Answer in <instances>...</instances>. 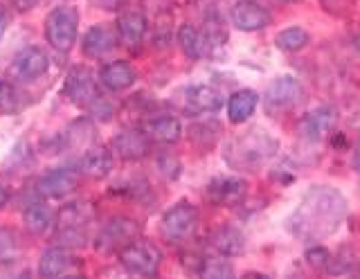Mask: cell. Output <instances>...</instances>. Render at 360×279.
Here are the masks:
<instances>
[{
	"label": "cell",
	"mask_w": 360,
	"mask_h": 279,
	"mask_svg": "<svg viewBox=\"0 0 360 279\" xmlns=\"http://www.w3.org/2000/svg\"><path fill=\"white\" fill-rule=\"evenodd\" d=\"M347 214V200L333 187H311L288 219L297 239H324L333 234Z\"/></svg>",
	"instance_id": "cell-1"
},
{
	"label": "cell",
	"mask_w": 360,
	"mask_h": 279,
	"mask_svg": "<svg viewBox=\"0 0 360 279\" xmlns=\"http://www.w3.org/2000/svg\"><path fill=\"white\" fill-rule=\"evenodd\" d=\"M277 140L264 129H250L236 136L225 147V162L239 171H257L277 153Z\"/></svg>",
	"instance_id": "cell-2"
},
{
	"label": "cell",
	"mask_w": 360,
	"mask_h": 279,
	"mask_svg": "<svg viewBox=\"0 0 360 279\" xmlns=\"http://www.w3.org/2000/svg\"><path fill=\"white\" fill-rule=\"evenodd\" d=\"M95 205L90 200H72L56 214V241L63 248H84L88 243V223L95 219Z\"/></svg>",
	"instance_id": "cell-3"
},
{
	"label": "cell",
	"mask_w": 360,
	"mask_h": 279,
	"mask_svg": "<svg viewBox=\"0 0 360 279\" xmlns=\"http://www.w3.org/2000/svg\"><path fill=\"white\" fill-rule=\"evenodd\" d=\"M79 32V14L75 7H56L45 18V39L56 52H70L77 43Z\"/></svg>",
	"instance_id": "cell-4"
},
{
	"label": "cell",
	"mask_w": 360,
	"mask_h": 279,
	"mask_svg": "<svg viewBox=\"0 0 360 279\" xmlns=\"http://www.w3.org/2000/svg\"><path fill=\"white\" fill-rule=\"evenodd\" d=\"M120 264L124 266V271H129L133 275H144L151 277L158 273V268L162 264V252L155 243L146 239H133L117 252Z\"/></svg>",
	"instance_id": "cell-5"
},
{
	"label": "cell",
	"mask_w": 360,
	"mask_h": 279,
	"mask_svg": "<svg viewBox=\"0 0 360 279\" xmlns=\"http://www.w3.org/2000/svg\"><path fill=\"white\" fill-rule=\"evenodd\" d=\"M198 226V207L191 205L189 200H178L176 205L169 207L160 219V234L167 241H185L194 234Z\"/></svg>",
	"instance_id": "cell-6"
},
{
	"label": "cell",
	"mask_w": 360,
	"mask_h": 279,
	"mask_svg": "<svg viewBox=\"0 0 360 279\" xmlns=\"http://www.w3.org/2000/svg\"><path fill=\"white\" fill-rule=\"evenodd\" d=\"M304 102V86L295 77L284 74L270 82L264 93V106L268 113H286Z\"/></svg>",
	"instance_id": "cell-7"
},
{
	"label": "cell",
	"mask_w": 360,
	"mask_h": 279,
	"mask_svg": "<svg viewBox=\"0 0 360 279\" xmlns=\"http://www.w3.org/2000/svg\"><path fill=\"white\" fill-rule=\"evenodd\" d=\"M338 126V113L331 106L313 108L309 113H304L297 122V133L302 140L307 142H322L326 136H331Z\"/></svg>",
	"instance_id": "cell-8"
},
{
	"label": "cell",
	"mask_w": 360,
	"mask_h": 279,
	"mask_svg": "<svg viewBox=\"0 0 360 279\" xmlns=\"http://www.w3.org/2000/svg\"><path fill=\"white\" fill-rule=\"evenodd\" d=\"M138 232H140V226L131 219H124V216L110 219L106 226L99 230L95 239V248L101 252H110V250L120 252L127 243L138 239Z\"/></svg>",
	"instance_id": "cell-9"
},
{
	"label": "cell",
	"mask_w": 360,
	"mask_h": 279,
	"mask_svg": "<svg viewBox=\"0 0 360 279\" xmlns=\"http://www.w3.org/2000/svg\"><path fill=\"white\" fill-rule=\"evenodd\" d=\"M50 68V59L41 48H25L22 52H18L14 61H11V77L16 82L22 84H30V82H37L41 77L48 72Z\"/></svg>",
	"instance_id": "cell-10"
},
{
	"label": "cell",
	"mask_w": 360,
	"mask_h": 279,
	"mask_svg": "<svg viewBox=\"0 0 360 279\" xmlns=\"http://www.w3.org/2000/svg\"><path fill=\"white\" fill-rule=\"evenodd\" d=\"M79 181H82L79 167H59V169H52L41 176L37 189L48 198H65L79 187Z\"/></svg>",
	"instance_id": "cell-11"
},
{
	"label": "cell",
	"mask_w": 360,
	"mask_h": 279,
	"mask_svg": "<svg viewBox=\"0 0 360 279\" xmlns=\"http://www.w3.org/2000/svg\"><path fill=\"white\" fill-rule=\"evenodd\" d=\"M63 95L77 106L93 104L99 97V91H97V84L93 79V74H90V70H86L84 65H77V68L68 72L65 84H63Z\"/></svg>",
	"instance_id": "cell-12"
},
{
	"label": "cell",
	"mask_w": 360,
	"mask_h": 279,
	"mask_svg": "<svg viewBox=\"0 0 360 279\" xmlns=\"http://www.w3.org/2000/svg\"><path fill=\"white\" fill-rule=\"evenodd\" d=\"M180 106L185 108L189 115H200V113H214L223 106V97L219 91H214L210 86H189L185 91H180Z\"/></svg>",
	"instance_id": "cell-13"
},
{
	"label": "cell",
	"mask_w": 360,
	"mask_h": 279,
	"mask_svg": "<svg viewBox=\"0 0 360 279\" xmlns=\"http://www.w3.org/2000/svg\"><path fill=\"white\" fill-rule=\"evenodd\" d=\"M248 194V185L243 178L236 176H223V178H214L207 185V198L214 205H234L243 200Z\"/></svg>",
	"instance_id": "cell-14"
},
{
	"label": "cell",
	"mask_w": 360,
	"mask_h": 279,
	"mask_svg": "<svg viewBox=\"0 0 360 279\" xmlns=\"http://www.w3.org/2000/svg\"><path fill=\"white\" fill-rule=\"evenodd\" d=\"M149 138L140 129H124L112 138L110 147L124 160H142L149 153Z\"/></svg>",
	"instance_id": "cell-15"
},
{
	"label": "cell",
	"mask_w": 360,
	"mask_h": 279,
	"mask_svg": "<svg viewBox=\"0 0 360 279\" xmlns=\"http://www.w3.org/2000/svg\"><path fill=\"white\" fill-rule=\"evenodd\" d=\"M230 20L241 32H257L270 23V14L268 9L252 3V0H241L230 9Z\"/></svg>",
	"instance_id": "cell-16"
},
{
	"label": "cell",
	"mask_w": 360,
	"mask_h": 279,
	"mask_svg": "<svg viewBox=\"0 0 360 279\" xmlns=\"http://www.w3.org/2000/svg\"><path fill=\"white\" fill-rule=\"evenodd\" d=\"M77 266V257L63 248V245H54L43 252L41 261H39V275L45 279H54L70 273V268Z\"/></svg>",
	"instance_id": "cell-17"
},
{
	"label": "cell",
	"mask_w": 360,
	"mask_h": 279,
	"mask_svg": "<svg viewBox=\"0 0 360 279\" xmlns=\"http://www.w3.org/2000/svg\"><path fill=\"white\" fill-rule=\"evenodd\" d=\"M99 79L108 91L120 93L135 84V79H138V70H135L129 61H110L99 70Z\"/></svg>",
	"instance_id": "cell-18"
},
{
	"label": "cell",
	"mask_w": 360,
	"mask_h": 279,
	"mask_svg": "<svg viewBox=\"0 0 360 279\" xmlns=\"http://www.w3.org/2000/svg\"><path fill=\"white\" fill-rule=\"evenodd\" d=\"M112 164H115L112 149L93 147L82 155V160H79V171L88 178H106L112 171Z\"/></svg>",
	"instance_id": "cell-19"
},
{
	"label": "cell",
	"mask_w": 360,
	"mask_h": 279,
	"mask_svg": "<svg viewBox=\"0 0 360 279\" xmlns=\"http://www.w3.org/2000/svg\"><path fill=\"white\" fill-rule=\"evenodd\" d=\"M142 131L146 133V138L153 142L174 144L183 136V124H180V119L174 115H155L151 119H146Z\"/></svg>",
	"instance_id": "cell-20"
},
{
	"label": "cell",
	"mask_w": 360,
	"mask_h": 279,
	"mask_svg": "<svg viewBox=\"0 0 360 279\" xmlns=\"http://www.w3.org/2000/svg\"><path fill=\"white\" fill-rule=\"evenodd\" d=\"M146 34V18L142 12H124L117 18V37L127 48L140 46Z\"/></svg>",
	"instance_id": "cell-21"
},
{
	"label": "cell",
	"mask_w": 360,
	"mask_h": 279,
	"mask_svg": "<svg viewBox=\"0 0 360 279\" xmlns=\"http://www.w3.org/2000/svg\"><path fill=\"white\" fill-rule=\"evenodd\" d=\"M210 245L221 257H234L243 252V234L232 226H221L210 234Z\"/></svg>",
	"instance_id": "cell-22"
},
{
	"label": "cell",
	"mask_w": 360,
	"mask_h": 279,
	"mask_svg": "<svg viewBox=\"0 0 360 279\" xmlns=\"http://www.w3.org/2000/svg\"><path fill=\"white\" fill-rule=\"evenodd\" d=\"M259 97L255 91H236L228 99V117L232 124H243L245 119H250L257 110Z\"/></svg>",
	"instance_id": "cell-23"
},
{
	"label": "cell",
	"mask_w": 360,
	"mask_h": 279,
	"mask_svg": "<svg viewBox=\"0 0 360 279\" xmlns=\"http://www.w3.org/2000/svg\"><path fill=\"white\" fill-rule=\"evenodd\" d=\"M115 34L112 30L104 25H95L88 30V34L84 37V54L86 57H104L112 48H115Z\"/></svg>",
	"instance_id": "cell-24"
},
{
	"label": "cell",
	"mask_w": 360,
	"mask_h": 279,
	"mask_svg": "<svg viewBox=\"0 0 360 279\" xmlns=\"http://www.w3.org/2000/svg\"><path fill=\"white\" fill-rule=\"evenodd\" d=\"M22 223L32 234H45L54 223V214L45 203H32L22 212Z\"/></svg>",
	"instance_id": "cell-25"
},
{
	"label": "cell",
	"mask_w": 360,
	"mask_h": 279,
	"mask_svg": "<svg viewBox=\"0 0 360 279\" xmlns=\"http://www.w3.org/2000/svg\"><path fill=\"white\" fill-rule=\"evenodd\" d=\"M25 106H30V99L14 82H7V79L0 82V113L14 115V113H20Z\"/></svg>",
	"instance_id": "cell-26"
},
{
	"label": "cell",
	"mask_w": 360,
	"mask_h": 279,
	"mask_svg": "<svg viewBox=\"0 0 360 279\" xmlns=\"http://www.w3.org/2000/svg\"><path fill=\"white\" fill-rule=\"evenodd\" d=\"M198 279H234V268L225 257H207L198 271Z\"/></svg>",
	"instance_id": "cell-27"
},
{
	"label": "cell",
	"mask_w": 360,
	"mask_h": 279,
	"mask_svg": "<svg viewBox=\"0 0 360 279\" xmlns=\"http://www.w3.org/2000/svg\"><path fill=\"white\" fill-rule=\"evenodd\" d=\"M307 43H309V32L302 27H286L275 39V46L281 52H297L302 48H307Z\"/></svg>",
	"instance_id": "cell-28"
},
{
	"label": "cell",
	"mask_w": 360,
	"mask_h": 279,
	"mask_svg": "<svg viewBox=\"0 0 360 279\" xmlns=\"http://www.w3.org/2000/svg\"><path fill=\"white\" fill-rule=\"evenodd\" d=\"M178 43L183 52L189 59H200L202 57V37L194 25H183L178 30Z\"/></svg>",
	"instance_id": "cell-29"
},
{
	"label": "cell",
	"mask_w": 360,
	"mask_h": 279,
	"mask_svg": "<svg viewBox=\"0 0 360 279\" xmlns=\"http://www.w3.org/2000/svg\"><path fill=\"white\" fill-rule=\"evenodd\" d=\"M20 254V241L14 230L0 228V261H11Z\"/></svg>",
	"instance_id": "cell-30"
},
{
	"label": "cell",
	"mask_w": 360,
	"mask_h": 279,
	"mask_svg": "<svg viewBox=\"0 0 360 279\" xmlns=\"http://www.w3.org/2000/svg\"><path fill=\"white\" fill-rule=\"evenodd\" d=\"M331 259H333V254L326 248H322V245H315V248L307 250V261L315 268V271H329Z\"/></svg>",
	"instance_id": "cell-31"
},
{
	"label": "cell",
	"mask_w": 360,
	"mask_h": 279,
	"mask_svg": "<svg viewBox=\"0 0 360 279\" xmlns=\"http://www.w3.org/2000/svg\"><path fill=\"white\" fill-rule=\"evenodd\" d=\"M41 3V0H11V5H14L18 12H30Z\"/></svg>",
	"instance_id": "cell-32"
},
{
	"label": "cell",
	"mask_w": 360,
	"mask_h": 279,
	"mask_svg": "<svg viewBox=\"0 0 360 279\" xmlns=\"http://www.w3.org/2000/svg\"><path fill=\"white\" fill-rule=\"evenodd\" d=\"M93 3L101 9H108V12H112V9H117L124 0H93Z\"/></svg>",
	"instance_id": "cell-33"
},
{
	"label": "cell",
	"mask_w": 360,
	"mask_h": 279,
	"mask_svg": "<svg viewBox=\"0 0 360 279\" xmlns=\"http://www.w3.org/2000/svg\"><path fill=\"white\" fill-rule=\"evenodd\" d=\"M7 203H9V187L0 181V209H3Z\"/></svg>",
	"instance_id": "cell-34"
},
{
	"label": "cell",
	"mask_w": 360,
	"mask_h": 279,
	"mask_svg": "<svg viewBox=\"0 0 360 279\" xmlns=\"http://www.w3.org/2000/svg\"><path fill=\"white\" fill-rule=\"evenodd\" d=\"M7 25H9V18H7V14H5V12H0V39H3V34H5Z\"/></svg>",
	"instance_id": "cell-35"
},
{
	"label": "cell",
	"mask_w": 360,
	"mask_h": 279,
	"mask_svg": "<svg viewBox=\"0 0 360 279\" xmlns=\"http://www.w3.org/2000/svg\"><path fill=\"white\" fill-rule=\"evenodd\" d=\"M241 279H270V277L264 275V273H259V271H250V273H245Z\"/></svg>",
	"instance_id": "cell-36"
},
{
	"label": "cell",
	"mask_w": 360,
	"mask_h": 279,
	"mask_svg": "<svg viewBox=\"0 0 360 279\" xmlns=\"http://www.w3.org/2000/svg\"><path fill=\"white\" fill-rule=\"evenodd\" d=\"M354 169L360 171V142H358V147H356V151H354Z\"/></svg>",
	"instance_id": "cell-37"
},
{
	"label": "cell",
	"mask_w": 360,
	"mask_h": 279,
	"mask_svg": "<svg viewBox=\"0 0 360 279\" xmlns=\"http://www.w3.org/2000/svg\"><path fill=\"white\" fill-rule=\"evenodd\" d=\"M54 279H86L84 275H61V277H54Z\"/></svg>",
	"instance_id": "cell-38"
},
{
	"label": "cell",
	"mask_w": 360,
	"mask_h": 279,
	"mask_svg": "<svg viewBox=\"0 0 360 279\" xmlns=\"http://www.w3.org/2000/svg\"><path fill=\"white\" fill-rule=\"evenodd\" d=\"M354 46H356V50L360 52V37H356V39H354Z\"/></svg>",
	"instance_id": "cell-39"
},
{
	"label": "cell",
	"mask_w": 360,
	"mask_h": 279,
	"mask_svg": "<svg viewBox=\"0 0 360 279\" xmlns=\"http://www.w3.org/2000/svg\"><path fill=\"white\" fill-rule=\"evenodd\" d=\"M18 279H32V277H30V275H27V273H22V275H20V277H18Z\"/></svg>",
	"instance_id": "cell-40"
},
{
	"label": "cell",
	"mask_w": 360,
	"mask_h": 279,
	"mask_svg": "<svg viewBox=\"0 0 360 279\" xmlns=\"http://www.w3.org/2000/svg\"><path fill=\"white\" fill-rule=\"evenodd\" d=\"M284 3H302V0H284Z\"/></svg>",
	"instance_id": "cell-41"
}]
</instances>
